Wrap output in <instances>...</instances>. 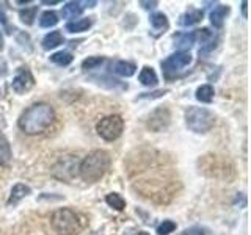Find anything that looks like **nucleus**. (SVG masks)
I'll return each instance as SVG.
<instances>
[{
	"label": "nucleus",
	"mask_w": 251,
	"mask_h": 235,
	"mask_svg": "<svg viewBox=\"0 0 251 235\" xmlns=\"http://www.w3.org/2000/svg\"><path fill=\"white\" fill-rule=\"evenodd\" d=\"M55 119V110L50 104L38 102L24 110L18 119L19 129L27 135H39L43 133Z\"/></svg>",
	"instance_id": "obj_1"
},
{
	"label": "nucleus",
	"mask_w": 251,
	"mask_h": 235,
	"mask_svg": "<svg viewBox=\"0 0 251 235\" xmlns=\"http://www.w3.org/2000/svg\"><path fill=\"white\" fill-rule=\"evenodd\" d=\"M110 163H112V159H110L108 152L100 151V149L93 151L78 164V176L85 182L94 184L107 174V171L110 169Z\"/></svg>",
	"instance_id": "obj_2"
},
{
	"label": "nucleus",
	"mask_w": 251,
	"mask_h": 235,
	"mask_svg": "<svg viewBox=\"0 0 251 235\" xmlns=\"http://www.w3.org/2000/svg\"><path fill=\"white\" fill-rule=\"evenodd\" d=\"M50 224L58 235H77L82 231L80 218L71 209H58L53 212Z\"/></svg>",
	"instance_id": "obj_3"
},
{
	"label": "nucleus",
	"mask_w": 251,
	"mask_h": 235,
	"mask_svg": "<svg viewBox=\"0 0 251 235\" xmlns=\"http://www.w3.org/2000/svg\"><path fill=\"white\" fill-rule=\"evenodd\" d=\"M185 124L195 133H206L214 127L215 116L207 108L190 107L185 112Z\"/></svg>",
	"instance_id": "obj_4"
},
{
	"label": "nucleus",
	"mask_w": 251,
	"mask_h": 235,
	"mask_svg": "<svg viewBox=\"0 0 251 235\" xmlns=\"http://www.w3.org/2000/svg\"><path fill=\"white\" fill-rule=\"evenodd\" d=\"M98 135L105 141H115L124 130V119L120 115H110L102 118L96 125Z\"/></svg>",
	"instance_id": "obj_5"
},
{
	"label": "nucleus",
	"mask_w": 251,
	"mask_h": 235,
	"mask_svg": "<svg viewBox=\"0 0 251 235\" xmlns=\"http://www.w3.org/2000/svg\"><path fill=\"white\" fill-rule=\"evenodd\" d=\"M192 63V55L188 52H176L170 55L167 60L162 61V70L163 75L167 78L176 77L180 70L184 68H187Z\"/></svg>",
	"instance_id": "obj_6"
},
{
	"label": "nucleus",
	"mask_w": 251,
	"mask_h": 235,
	"mask_svg": "<svg viewBox=\"0 0 251 235\" xmlns=\"http://www.w3.org/2000/svg\"><path fill=\"white\" fill-rule=\"evenodd\" d=\"M78 160L74 155H66L53 166V176L61 180H71L78 174Z\"/></svg>",
	"instance_id": "obj_7"
},
{
	"label": "nucleus",
	"mask_w": 251,
	"mask_h": 235,
	"mask_svg": "<svg viewBox=\"0 0 251 235\" xmlns=\"http://www.w3.org/2000/svg\"><path fill=\"white\" fill-rule=\"evenodd\" d=\"M13 91L18 94H24L28 93L31 88L35 86V77L31 74V70L28 68H19L18 72H16L14 78H13Z\"/></svg>",
	"instance_id": "obj_8"
},
{
	"label": "nucleus",
	"mask_w": 251,
	"mask_h": 235,
	"mask_svg": "<svg viewBox=\"0 0 251 235\" xmlns=\"http://www.w3.org/2000/svg\"><path fill=\"white\" fill-rule=\"evenodd\" d=\"M112 72H115L116 75H121V77H132L135 74L137 70V66L133 65L130 61H124V60H118V61H113L112 66Z\"/></svg>",
	"instance_id": "obj_9"
},
{
	"label": "nucleus",
	"mask_w": 251,
	"mask_h": 235,
	"mask_svg": "<svg viewBox=\"0 0 251 235\" xmlns=\"http://www.w3.org/2000/svg\"><path fill=\"white\" fill-rule=\"evenodd\" d=\"M229 14V6L227 5H217L210 13V22L217 28H222L226 21V16Z\"/></svg>",
	"instance_id": "obj_10"
},
{
	"label": "nucleus",
	"mask_w": 251,
	"mask_h": 235,
	"mask_svg": "<svg viewBox=\"0 0 251 235\" xmlns=\"http://www.w3.org/2000/svg\"><path fill=\"white\" fill-rule=\"evenodd\" d=\"M11 159H13V152H11L10 141L0 132V166H10Z\"/></svg>",
	"instance_id": "obj_11"
},
{
	"label": "nucleus",
	"mask_w": 251,
	"mask_h": 235,
	"mask_svg": "<svg viewBox=\"0 0 251 235\" xmlns=\"http://www.w3.org/2000/svg\"><path fill=\"white\" fill-rule=\"evenodd\" d=\"M31 193L30 187L25 185V184H16L11 190V194L10 198H8V206H16L19 201H22L25 196H28Z\"/></svg>",
	"instance_id": "obj_12"
},
{
	"label": "nucleus",
	"mask_w": 251,
	"mask_h": 235,
	"mask_svg": "<svg viewBox=\"0 0 251 235\" xmlns=\"http://www.w3.org/2000/svg\"><path fill=\"white\" fill-rule=\"evenodd\" d=\"M83 10H85L83 2H68L63 6L61 14H63V18H66V19H75L83 13Z\"/></svg>",
	"instance_id": "obj_13"
},
{
	"label": "nucleus",
	"mask_w": 251,
	"mask_h": 235,
	"mask_svg": "<svg viewBox=\"0 0 251 235\" xmlns=\"http://www.w3.org/2000/svg\"><path fill=\"white\" fill-rule=\"evenodd\" d=\"M204 13L201 10H195V8H192V10H188L187 13H184L182 16H180V21L179 24L184 27H190V25H195V24L201 22Z\"/></svg>",
	"instance_id": "obj_14"
},
{
	"label": "nucleus",
	"mask_w": 251,
	"mask_h": 235,
	"mask_svg": "<svg viewBox=\"0 0 251 235\" xmlns=\"http://www.w3.org/2000/svg\"><path fill=\"white\" fill-rule=\"evenodd\" d=\"M65 41V38H63L61 31L55 30V31H50V33H47L43 39V47L46 50H50V49H55V47H58L60 44H63Z\"/></svg>",
	"instance_id": "obj_15"
},
{
	"label": "nucleus",
	"mask_w": 251,
	"mask_h": 235,
	"mask_svg": "<svg viewBox=\"0 0 251 235\" xmlns=\"http://www.w3.org/2000/svg\"><path fill=\"white\" fill-rule=\"evenodd\" d=\"M175 41H176V46L180 49V52H185V49H190V47L196 41L195 31H188V33H179V35L175 36Z\"/></svg>",
	"instance_id": "obj_16"
},
{
	"label": "nucleus",
	"mask_w": 251,
	"mask_h": 235,
	"mask_svg": "<svg viewBox=\"0 0 251 235\" xmlns=\"http://www.w3.org/2000/svg\"><path fill=\"white\" fill-rule=\"evenodd\" d=\"M138 80L141 82V85H145V86H155L157 82H159V78H157V74L152 68L145 66L138 75Z\"/></svg>",
	"instance_id": "obj_17"
},
{
	"label": "nucleus",
	"mask_w": 251,
	"mask_h": 235,
	"mask_svg": "<svg viewBox=\"0 0 251 235\" xmlns=\"http://www.w3.org/2000/svg\"><path fill=\"white\" fill-rule=\"evenodd\" d=\"M93 21L85 18V19H77V21H73V22H68L66 24V30L71 31V33H82V31H86L90 27H91Z\"/></svg>",
	"instance_id": "obj_18"
},
{
	"label": "nucleus",
	"mask_w": 251,
	"mask_h": 235,
	"mask_svg": "<svg viewBox=\"0 0 251 235\" xmlns=\"http://www.w3.org/2000/svg\"><path fill=\"white\" fill-rule=\"evenodd\" d=\"M214 94L215 91L210 85H202L196 90V99L202 102V104H210V102L214 100Z\"/></svg>",
	"instance_id": "obj_19"
},
{
	"label": "nucleus",
	"mask_w": 251,
	"mask_h": 235,
	"mask_svg": "<svg viewBox=\"0 0 251 235\" xmlns=\"http://www.w3.org/2000/svg\"><path fill=\"white\" fill-rule=\"evenodd\" d=\"M74 57L73 53H69L66 50H61V52H55L53 55H50V61L55 63L58 66H69L73 63Z\"/></svg>",
	"instance_id": "obj_20"
},
{
	"label": "nucleus",
	"mask_w": 251,
	"mask_h": 235,
	"mask_svg": "<svg viewBox=\"0 0 251 235\" xmlns=\"http://www.w3.org/2000/svg\"><path fill=\"white\" fill-rule=\"evenodd\" d=\"M58 24V14L55 11H44L39 18V25L43 28H50Z\"/></svg>",
	"instance_id": "obj_21"
},
{
	"label": "nucleus",
	"mask_w": 251,
	"mask_h": 235,
	"mask_svg": "<svg viewBox=\"0 0 251 235\" xmlns=\"http://www.w3.org/2000/svg\"><path fill=\"white\" fill-rule=\"evenodd\" d=\"M151 25L155 31H163L168 28V19L163 13H154L151 14Z\"/></svg>",
	"instance_id": "obj_22"
},
{
	"label": "nucleus",
	"mask_w": 251,
	"mask_h": 235,
	"mask_svg": "<svg viewBox=\"0 0 251 235\" xmlns=\"http://www.w3.org/2000/svg\"><path fill=\"white\" fill-rule=\"evenodd\" d=\"M105 202L108 204L110 207L115 209V210H124L126 207V201L121 194H118V193H110L105 196Z\"/></svg>",
	"instance_id": "obj_23"
},
{
	"label": "nucleus",
	"mask_w": 251,
	"mask_h": 235,
	"mask_svg": "<svg viewBox=\"0 0 251 235\" xmlns=\"http://www.w3.org/2000/svg\"><path fill=\"white\" fill-rule=\"evenodd\" d=\"M104 63H105L104 57H90V58L83 60L82 68L85 70H93V69H99L102 65H104Z\"/></svg>",
	"instance_id": "obj_24"
},
{
	"label": "nucleus",
	"mask_w": 251,
	"mask_h": 235,
	"mask_svg": "<svg viewBox=\"0 0 251 235\" xmlns=\"http://www.w3.org/2000/svg\"><path fill=\"white\" fill-rule=\"evenodd\" d=\"M36 11H38V8L36 6H31V8H27V10H22L19 13V18L24 24H27V25H31L36 18Z\"/></svg>",
	"instance_id": "obj_25"
},
{
	"label": "nucleus",
	"mask_w": 251,
	"mask_h": 235,
	"mask_svg": "<svg viewBox=\"0 0 251 235\" xmlns=\"http://www.w3.org/2000/svg\"><path fill=\"white\" fill-rule=\"evenodd\" d=\"M176 223L171 221V219H165V221L162 224H159V227H157V234L159 235H170L171 232L176 231Z\"/></svg>",
	"instance_id": "obj_26"
},
{
	"label": "nucleus",
	"mask_w": 251,
	"mask_h": 235,
	"mask_svg": "<svg viewBox=\"0 0 251 235\" xmlns=\"http://www.w3.org/2000/svg\"><path fill=\"white\" fill-rule=\"evenodd\" d=\"M180 235H212V232L207 229V227L193 226V227H188V229H185Z\"/></svg>",
	"instance_id": "obj_27"
},
{
	"label": "nucleus",
	"mask_w": 251,
	"mask_h": 235,
	"mask_svg": "<svg viewBox=\"0 0 251 235\" xmlns=\"http://www.w3.org/2000/svg\"><path fill=\"white\" fill-rule=\"evenodd\" d=\"M140 5H143L146 10H149V8H154L157 6V2H140Z\"/></svg>",
	"instance_id": "obj_28"
},
{
	"label": "nucleus",
	"mask_w": 251,
	"mask_h": 235,
	"mask_svg": "<svg viewBox=\"0 0 251 235\" xmlns=\"http://www.w3.org/2000/svg\"><path fill=\"white\" fill-rule=\"evenodd\" d=\"M43 3H46V5H55V3H58V0H44Z\"/></svg>",
	"instance_id": "obj_29"
},
{
	"label": "nucleus",
	"mask_w": 251,
	"mask_h": 235,
	"mask_svg": "<svg viewBox=\"0 0 251 235\" xmlns=\"http://www.w3.org/2000/svg\"><path fill=\"white\" fill-rule=\"evenodd\" d=\"M242 11H243V16L247 18V2H242Z\"/></svg>",
	"instance_id": "obj_30"
},
{
	"label": "nucleus",
	"mask_w": 251,
	"mask_h": 235,
	"mask_svg": "<svg viewBox=\"0 0 251 235\" xmlns=\"http://www.w3.org/2000/svg\"><path fill=\"white\" fill-rule=\"evenodd\" d=\"M130 235H149V234L145 232V231H137V232H133V234H130Z\"/></svg>",
	"instance_id": "obj_31"
},
{
	"label": "nucleus",
	"mask_w": 251,
	"mask_h": 235,
	"mask_svg": "<svg viewBox=\"0 0 251 235\" xmlns=\"http://www.w3.org/2000/svg\"><path fill=\"white\" fill-rule=\"evenodd\" d=\"M3 49V36H2V33H0V50Z\"/></svg>",
	"instance_id": "obj_32"
}]
</instances>
